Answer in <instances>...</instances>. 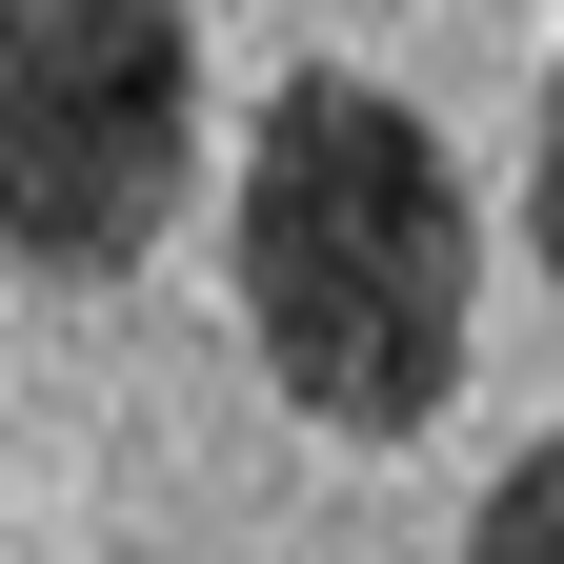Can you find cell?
I'll list each match as a JSON object with an SVG mask.
<instances>
[{"label":"cell","mask_w":564,"mask_h":564,"mask_svg":"<svg viewBox=\"0 0 564 564\" xmlns=\"http://www.w3.org/2000/svg\"><path fill=\"white\" fill-rule=\"evenodd\" d=\"M524 242H544V282H564V82H544V141H524Z\"/></svg>","instance_id":"cell-4"},{"label":"cell","mask_w":564,"mask_h":564,"mask_svg":"<svg viewBox=\"0 0 564 564\" xmlns=\"http://www.w3.org/2000/svg\"><path fill=\"white\" fill-rule=\"evenodd\" d=\"M464 323H484V223H464L444 121L403 82L303 61L242 141V343H262V383L303 423H343V444H403V423H444Z\"/></svg>","instance_id":"cell-1"},{"label":"cell","mask_w":564,"mask_h":564,"mask_svg":"<svg viewBox=\"0 0 564 564\" xmlns=\"http://www.w3.org/2000/svg\"><path fill=\"white\" fill-rule=\"evenodd\" d=\"M464 564H564V423L484 484V524H464Z\"/></svg>","instance_id":"cell-3"},{"label":"cell","mask_w":564,"mask_h":564,"mask_svg":"<svg viewBox=\"0 0 564 564\" xmlns=\"http://www.w3.org/2000/svg\"><path fill=\"white\" fill-rule=\"evenodd\" d=\"M202 162V0H0V242L121 282Z\"/></svg>","instance_id":"cell-2"}]
</instances>
